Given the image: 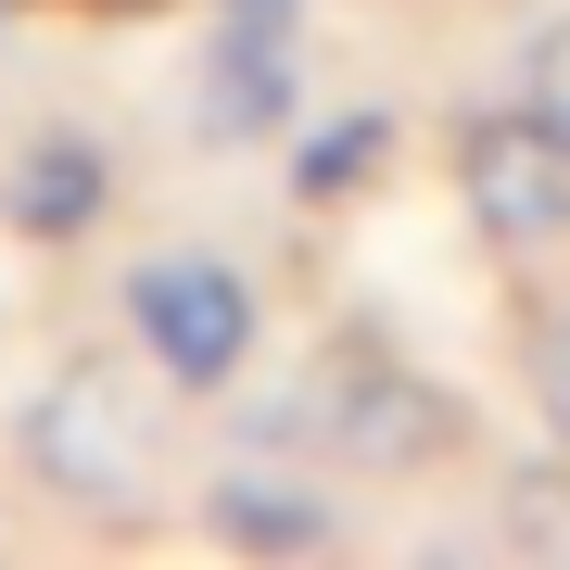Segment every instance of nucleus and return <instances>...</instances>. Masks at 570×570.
Instances as JSON below:
<instances>
[{"instance_id": "obj_1", "label": "nucleus", "mask_w": 570, "mask_h": 570, "mask_svg": "<svg viewBox=\"0 0 570 570\" xmlns=\"http://www.w3.org/2000/svg\"><path fill=\"white\" fill-rule=\"evenodd\" d=\"M13 469L51 494V508H77V520H153V482H165V419H153V393L127 381L115 355H63L39 393L13 406Z\"/></svg>"}, {"instance_id": "obj_2", "label": "nucleus", "mask_w": 570, "mask_h": 570, "mask_svg": "<svg viewBox=\"0 0 570 570\" xmlns=\"http://www.w3.org/2000/svg\"><path fill=\"white\" fill-rule=\"evenodd\" d=\"M469 444V406L444 381H419V367H393L381 343H343L317 367V456L343 469H431Z\"/></svg>"}, {"instance_id": "obj_3", "label": "nucleus", "mask_w": 570, "mask_h": 570, "mask_svg": "<svg viewBox=\"0 0 570 570\" xmlns=\"http://www.w3.org/2000/svg\"><path fill=\"white\" fill-rule=\"evenodd\" d=\"M127 330L153 343V367L178 393H228L254 355V279L216 254H140L127 266Z\"/></svg>"}, {"instance_id": "obj_4", "label": "nucleus", "mask_w": 570, "mask_h": 570, "mask_svg": "<svg viewBox=\"0 0 570 570\" xmlns=\"http://www.w3.org/2000/svg\"><path fill=\"white\" fill-rule=\"evenodd\" d=\"M456 190H469V216H482V242L532 254V242L570 228V140L532 102L520 115H469L456 127Z\"/></svg>"}, {"instance_id": "obj_5", "label": "nucleus", "mask_w": 570, "mask_h": 570, "mask_svg": "<svg viewBox=\"0 0 570 570\" xmlns=\"http://www.w3.org/2000/svg\"><path fill=\"white\" fill-rule=\"evenodd\" d=\"M102 204H115V153L89 127H39V140L0 165V228L13 242H89Z\"/></svg>"}, {"instance_id": "obj_6", "label": "nucleus", "mask_w": 570, "mask_h": 570, "mask_svg": "<svg viewBox=\"0 0 570 570\" xmlns=\"http://www.w3.org/2000/svg\"><path fill=\"white\" fill-rule=\"evenodd\" d=\"M292 115V26H216L204 77H190V127L204 140H266Z\"/></svg>"}, {"instance_id": "obj_7", "label": "nucleus", "mask_w": 570, "mask_h": 570, "mask_svg": "<svg viewBox=\"0 0 570 570\" xmlns=\"http://www.w3.org/2000/svg\"><path fill=\"white\" fill-rule=\"evenodd\" d=\"M204 532H216V546H254V558H305V546H330V508H317L305 482L228 469V482L204 494Z\"/></svg>"}, {"instance_id": "obj_8", "label": "nucleus", "mask_w": 570, "mask_h": 570, "mask_svg": "<svg viewBox=\"0 0 570 570\" xmlns=\"http://www.w3.org/2000/svg\"><path fill=\"white\" fill-rule=\"evenodd\" d=\"M381 153H393V115H330L317 140L292 153V204H343V190H367Z\"/></svg>"}, {"instance_id": "obj_9", "label": "nucleus", "mask_w": 570, "mask_h": 570, "mask_svg": "<svg viewBox=\"0 0 570 570\" xmlns=\"http://www.w3.org/2000/svg\"><path fill=\"white\" fill-rule=\"evenodd\" d=\"M520 367H532V406H546V431L570 444V305H532V330H520Z\"/></svg>"}, {"instance_id": "obj_10", "label": "nucleus", "mask_w": 570, "mask_h": 570, "mask_svg": "<svg viewBox=\"0 0 570 570\" xmlns=\"http://www.w3.org/2000/svg\"><path fill=\"white\" fill-rule=\"evenodd\" d=\"M520 102H532V115H546L558 140H570V13L546 26V39H532V77H520Z\"/></svg>"}]
</instances>
